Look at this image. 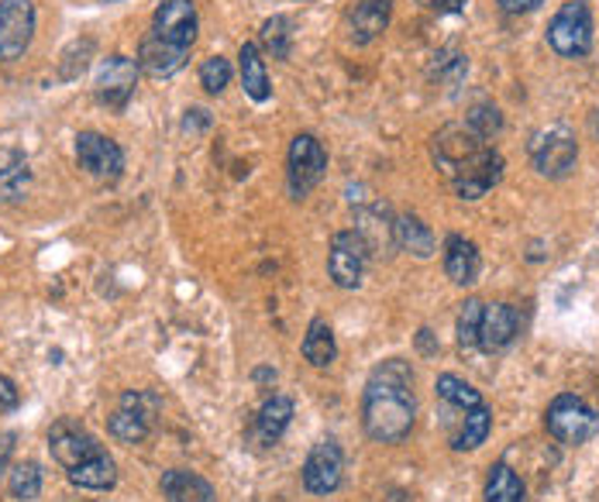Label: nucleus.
<instances>
[{
	"label": "nucleus",
	"mask_w": 599,
	"mask_h": 502,
	"mask_svg": "<svg viewBox=\"0 0 599 502\" xmlns=\"http://www.w3.org/2000/svg\"><path fill=\"white\" fill-rule=\"evenodd\" d=\"M437 396L458 406V410H476V406H483V393L476 386H468L465 379H458V375L445 372V375H437Z\"/></svg>",
	"instance_id": "nucleus-31"
},
{
	"label": "nucleus",
	"mask_w": 599,
	"mask_h": 502,
	"mask_svg": "<svg viewBox=\"0 0 599 502\" xmlns=\"http://www.w3.org/2000/svg\"><path fill=\"white\" fill-rule=\"evenodd\" d=\"M465 124H468L472 135L489 145V142L503 132V114H499V107H493V104H476V107L468 111Z\"/></svg>",
	"instance_id": "nucleus-33"
},
{
	"label": "nucleus",
	"mask_w": 599,
	"mask_h": 502,
	"mask_svg": "<svg viewBox=\"0 0 599 502\" xmlns=\"http://www.w3.org/2000/svg\"><path fill=\"white\" fill-rule=\"evenodd\" d=\"M445 272L455 286H472L483 272V259H479V248L472 244L462 234H452L445 241Z\"/></svg>",
	"instance_id": "nucleus-19"
},
{
	"label": "nucleus",
	"mask_w": 599,
	"mask_h": 502,
	"mask_svg": "<svg viewBox=\"0 0 599 502\" xmlns=\"http://www.w3.org/2000/svg\"><path fill=\"white\" fill-rule=\"evenodd\" d=\"M493 430V414H489V406H476V410H468L465 420H462V430L455 433V441L452 448L455 451H476L479 445H486V437Z\"/></svg>",
	"instance_id": "nucleus-28"
},
{
	"label": "nucleus",
	"mask_w": 599,
	"mask_h": 502,
	"mask_svg": "<svg viewBox=\"0 0 599 502\" xmlns=\"http://www.w3.org/2000/svg\"><path fill=\"white\" fill-rule=\"evenodd\" d=\"M303 358H307L313 368H328V365L338 358V344H334L331 324H328L324 317H313V321H310L307 337H303Z\"/></svg>",
	"instance_id": "nucleus-26"
},
{
	"label": "nucleus",
	"mask_w": 599,
	"mask_h": 502,
	"mask_svg": "<svg viewBox=\"0 0 599 502\" xmlns=\"http://www.w3.org/2000/svg\"><path fill=\"white\" fill-rule=\"evenodd\" d=\"M259 42L272 59H290V52H293V21L287 14L266 18L262 31H259Z\"/></svg>",
	"instance_id": "nucleus-29"
},
{
	"label": "nucleus",
	"mask_w": 599,
	"mask_h": 502,
	"mask_svg": "<svg viewBox=\"0 0 599 502\" xmlns=\"http://www.w3.org/2000/svg\"><path fill=\"white\" fill-rule=\"evenodd\" d=\"M452 186H455V194L462 200H479L486 197L493 186L503 179V155L496 148H479L476 155H468V159L448 176Z\"/></svg>",
	"instance_id": "nucleus-10"
},
{
	"label": "nucleus",
	"mask_w": 599,
	"mask_h": 502,
	"mask_svg": "<svg viewBox=\"0 0 599 502\" xmlns=\"http://www.w3.org/2000/svg\"><path fill=\"white\" fill-rule=\"evenodd\" d=\"M21 406V393L18 386L8 379V375H0V414H14Z\"/></svg>",
	"instance_id": "nucleus-36"
},
{
	"label": "nucleus",
	"mask_w": 599,
	"mask_h": 502,
	"mask_svg": "<svg viewBox=\"0 0 599 502\" xmlns=\"http://www.w3.org/2000/svg\"><path fill=\"white\" fill-rule=\"evenodd\" d=\"M166 502H214V485L197 475V472H186V468H169L159 482Z\"/></svg>",
	"instance_id": "nucleus-21"
},
{
	"label": "nucleus",
	"mask_w": 599,
	"mask_h": 502,
	"mask_svg": "<svg viewBox=\"0 0 599 502\" xmlns=\"http://www.w3.org/2000/svg\"><path fill=\"white\" fill-rule=\"evenodd\" d=\"M11 454H14V433L0 430V472L11 464Z\"/></svg>",
	"instance_id": "nucleus-38"
},
{
	"label": "nucleus",
	"mask_w": 599,
	"mask_h": 502,
	"mask_svg": "<svg viewBox=\"0 0 599 502\" xmlns=\"http://www.w3.org/2000/svg\"><path fill=\"white\" fill-rule=\"evenodd\" d=\"M231 83V62L225 55H210L204 59V66H200V86L207 93H220Z\"/></svg>",
	"instance_id": "nucleus-35"
},
{
	"label": "nucleus",
	"mask_w": 599,
	"mask_h": 502,
	"mask_svg": "<svg viewBox=\"0 0 599 502\" xmlns=\"http://www.w3.org/2000/svg\"><path fill=\"white\" fill-rule=\"evenodd\" d=\"M548 45L561 59H582L592 49V14L582 0L565 4L548 24Z\"/></svg>",
	"instance_id": "nucleus-5"
},
{
	"label": "nucleus",
	"mask_w": 599,
	"mask_h": 502,
	"mask_svg": "<svg viewBox=\"0 0 599 502\" xmlns=\"http://www.w3.org/2000/svg\"><path fill=\"white\" fill-rule=\"evenodd\" d=\"M527 151H530L534 169L548 179H565L579 163V142L565 124H551V128L534 132Z\"/></svg>",
	"instance_id": "nucleus-2"
},
{
	"label": "nucleus",
	"mask_w": 599,
	"mask_h": 502,
	"mask_svg": "<svg viewBox=\"0 0 599 502\" xmlns=\"http://www.w3.org/2000/svg\"><path fill=\"white\" fill-rule=\"evenodd\" d=\"M486 502H524V482L510 464H493L486 479Z\"/></svg>",
	"instance_id": "nucleus-30"
},
{
	"label": "nucleus",
	"mask_w": 599,
	"mask_h": 502,
	"mask_svg": "<svg viewBox=\"0 0 599 502\" xmlns=\"http://www.w3.org/2000/svg\"><path fill=\"white\" fill-rule=\"evenodd\" d=\"M414 368L403 358H386L369 372L362 393V427L375 445H400L414 430Z\"/></svg>",
	"instance_id": "nucleus-1"
},
{
	"label": "nucleus",
	"mask_w": 599,
	"mask_h": 502,
	"mask_svg": "<svg viewBox=\"0 0 599 502\" xmlns=\"http://www.w3.org/2000/svg\"><path fill=\"white\" fill-rule=\"evenodd\" d=\"M135 83H138V62L128 59V55H111L101 62L97 70V101L107 104V107H124L132 101L135 93Z\"/></svg>",
	"instance_id": "nucleus-14"
},
{
	"label": "nucleus",
	"mask_w": 599,
	"mask_h": 502,
	"mask_svg": "<svg viewBox=\"0 0 599 502\" xmlns=\"http://www.w3.org/2000/svg\"><path fill=\"white\" fill-rule=\"evenodd\" d=\"M393 231H396V248L410 251V255H417V259H431L434 255V234L431 228L421 221V217L414 213H400L396 221H393Z\"/></svg>",
	"instance_id": "nucleus-24"
},
{
	"label": "nucleus",
	"mask_w": 599,
	"mask_h": 502,
	"mask_svg": "<svg viewBox=\"0 0 599 502\" xmlns=\"http://www.w3.org/2000/svg\"><path fill=\"white\" fill-rule=\"evenodd\" d=\"M479 148H486V142H479L476 135L468 132V124H448L434 135V163L437 169L452 176L468 155H476Z\"/></svg>",
	"instance_id": "nucleus-15"
},
{
	"label": "nucleus",
	"mask_w": 599,
	"mask_h": 502,
	"mask_svg": "<svg viewBox=\"0 0 599 502\" xmlns=\"http://www.w3.org/2000/svg\"><path fill=\"white\" fill-rule=\"evenodd\" d=\"M238 70H241V86H245L248 97L256 104H266L272 86H269V73H266V59H262L256 42H245L238 49Z\"/></svg>",
	"instance_id": "nucleus-22"
},
{
	"label": "nucleus",
	"mask_w": 599,
	"mask_h": 502,
	"mask_svg": "<svg viewBox=\"0 0 599 502\" xmlns=\"http://www.w3.org/2000/svg\"><path fill=\"white\" fill-rule=\"evenodd\" d=\"M31 169L24 151L0 145V203H18L28 194Z\"/></svg>",
	"instance_id": "nucleus-20"
},
{
	"label": "nucleus",
	"mask_w": 599,
	"mask_h": 502,
	"mask_svg": "<svg viewBox=\"0 0 599 502\" xmlns=\"http://www.w3.org/2000/svg\"><path fill=\"white\" fill-rule=\"evenodd\" d=\"M545 427L548 433L555 437V441L561 445H586L589 437L599 430V414L592 410V406L579 396H555L548 414H545Z\"/></svg>",
	"instance_id": "nucleus-3"
},
{
	"label": "nucleus",
	"mask_w": 599,
	"mask_h": 502,
	"mask_svg": "<svg viewBox=\"0 0 599 502\" xmlns=\"http://www.w3.org/2000/svg\"><path fill=\"white\" fill-rule=\"evenodd\" d=\"M545 0H499V8L503 11H510V14H520V11H534V8H541Z\"/></svg>",
	"instance_id": "nucleus-39"
},
{
	"label": "nucleus",
	"mask_w": 599,
	"mask_h": 502,
	"mask_svg": "<svg viewBox=\"0 0 599 502\" xmlns=\"http://www.w3.org/2000/svg\"><path fill=\"white\" fill-rule=\"evenodd\" d=\"M101 4H117V0H101Z\"/></svg>",
	"instance_id": "nucleus-41"
},
{
	"label": "nucleus",
	"mask_w": 599,
	"mask_h": 502,
	"mask_svg": "<svg viewBox=\"0 0 599 502\" xmlns=\"http://www.w3.org/2000/svg\"><path fill=\"white\" fill-rule=\"evenodd\" d=\"M355 231L369 244V255H390V248H396V231H393V221L386 217V207L359 210Z\"/></svg>",
	"instance_id": "nucleus-23"
},
{
	"label": "nucleus",
	"mask_w": 599,
	"mask_h": 502,
	"mask_svg": "<svg viewBox=\"0 0 599 502\" xmlns=\"http://www.w3.org/2000/svg\"><path fill=\"white\" fill-rule=\"evenodd\" d=\"M520 331V317L510 303H489L483 310V327H479V348L483 352H503L510 348Z\"/></svg>",
	"instance_id": "nucleus-17"
},
{
	"label": "nucleus",
	"mask_w": 599,
	"mask_h": 502,
	"mask_svg": "<svg viewBox=\"0 0 599 502\" xmlns=\"http://www.w3.org/2000/svg\"><path fill=\"white\" fill-rule=\"evenodd\" d=\"M424 8H431V11H437V14H458L468 0H421Z\"/></svg>",
	"instance_id": "nucleus-37"
},
{
	"label": "nucleus",
	"mask_w": 599,
	"mask_h": 502,
	"mask_svg": "<svg viewBox=\"0 0 599 502\" xmlns=\"http://www.w3.org/2000/svg\"><path fill=\"white\" fill-rule=\"evenodd\" d=\"M328 169V151L313 135H297L290 142V159H287V182H290V197L303 200L313 186L324 179Z\"/></svg>",
	"instance_id": "nucleus-6"
},
{
	"label": "nucleus",
	"mask_w": 599,
	"mask_h": 502,
	"mask_svg": "<svg viewBox=\"0 0 599 502\" xmlns=\"http://www.w3.org/2000/svg\"><path fill=\"white\" fill-rule=\"evenodd\" d=\"M76 163L86 169L93 179L101 182H117L124 172V151L114 138L101 132H80L76 135Z\"/></svg>",
	"instance_id": "nucleus-11"
},
{
	"label": "nucleus",
	"mask_w": 599,
	"mask_h": 502,
	"mask_svg": "<svg viewBox=\"0 0 599 502\" xmlns=\"http://www.w3.org/2000/svg\"><path fill=\"white\" fill-rule=\"evenodd\" d=\"M35 35L31 0H0V59H21Z\"/></svg>",
	"instance_id": "nucleus-12"
},
{
	"label": "nucleus",
	"mask_w": 599,
	"mask_h": 502,
	"mask_svg": "<svg viewBox=\"0 0 599 502\" xmlns=\"http://www.w3.org/2000/svg\"><path fill=\"white\" fill-rule=\"evenodd\" d=\"M159 406L163 402L155 393H142V389L124 393L121 402H117V410L107 420V433L121 445H142L148 437V430H152L155 414H159Z\"/></svg>",
	"instance_id": "nucleus-4"
},
{
	"label": "nucleus",
	"mask_w": 599,
	"mask_h": 502,
	"mask_svg": "<svg viewBox=\"0 0 599 502\" xmlns=\"http://www.w3.org/2000/svg\"><path fill=\"white\" fill-rule=\"evenodd\" d=\"M186 59H190V52H186V49H176V45L159 42L155 35H145L142 45H138L135 62H138V70H145L148 76L166 80V76H176L186 66Z\"/></svg>",
	"instance_id": "nucleus-18"
},
{
	"label": "nucleus",
	"mask_w": 599,
	"mask_h": 502,
	"mask_svg": "<svg viewBox=\"0 0 599 502\" xmlns=\"http://www.w3.org/2000/svg\"><path fill=\"white\" fill-rule=\"evenodd\" d=\"M8 489L18 502H35L42 495V468L35 461H21L8 479Z\"/></svg>",
	"instance_id": "nucleus-32"
},
{
	"label": "nucleus",
	"mask_w": 599,
	"mask_h": 502,
	"mask_svg": "<svg viewBox=\"0 0 599 502\" xmlns=\"http://www.w3.org/2000/svg\"><path fill=\"white\" fill-rule=\"evenodd\" d=\"M393 18V0H352L349 8V39L355 45H369L383 35Z\"/></svg>",
	"instance_id": "nucleus-16"
},
{
	"label": "nucleus",
	"mask_w": 599,
	"mask_h": 502,
	"mask_svg": "<svg viewBox=\"0 0 599 502\" xmlns=\"http://www.w3.org/2000/svg\"><path fill=\"white\" fill-rule=\"evenodd\" d=\"M49 451L52 458L66 468V475L76 472L80 464L93 461L97 454H104V448L97 445V437H93L86 427H80L76 420H55L52 430H49Z\"/></svg>",
	"instance_id": "nucleus-9"
},
{
	"label": "nucleus",
	"mask_w": 599,
	"mask_h": 502,
	"mask_svg": "<svg viewBox=\"0 0 599 502\" xmlns=\"http://www.w3.org/2000/svg\"><path fill=\"white\" fill-rule=\"evenodd\" d=\"M293 420V399L290 396H272L262 402V410L256 417V433H259V441L262 445H276L282 430L290 427Z\"/></svg>",
	"instance_id": "nucleus-25"
},
{
	"label": "nucleus",
	"mask_w": 599,
	"mask_h": 502,
	"mask_svg": "<svg viewBox=\"0 0 599 502\" xmlns=\"http://www.w3.org/2000/svg\"><path fill=\"white\" fill-rule=\"evenodd\" d=\"M341 472H344V454L338 448V441H318L313 451L303 461V485L313 495H331L341 485Z\"/></svg>",
	"instance_id": "nucleus-13"
},
{
	"label": "nucleus",
	"mask_w": 599,
	"mask_h": 502,
	"mask_svg": "<svg viewBox=\"0 0 599 502\" xmlns=\"http://www.w3.org/2000/svg\"><path fill=\"white\" fill-rule=\"evenodd\" d=\"M483 310H486V303H479V300H465L462 303V313H458V344H462V348H476V344H479Z\"/></svg>",
	"instance_id": "nucleus-34"
},
{
	"label": "nucleus",
	"mask_w": 599,
	"mask_h": 502,
	"mask_svg": "<svg viewBox=\"0 0 599 502\" xmlns=\"http://www.w3.org/2000/svg\"><path fill=\"white\" fill-rule=\"evenodd\" d=\"M70 482H73L76 489L107 492V489H114V485H117V464H114V458L104 451V454H97L93 461L80 464L76 472H70Z\"/></svg>",
	"instance_id": "nucleus-27"
},
{
	"label": "nucleus",
	"mask_w": 599,
	"mask_h": 502,
	"mask_svg": "<svg viewBox=\"0 0 599 502\" xmlns=\"http://www.w3.org/2000/svg\"><path fill=\"white\" fill-rule=\"evenodd\" d=\"M148 35H155L166 45L186 49L190 52L197 42V4L194 0H163L152 14Z\"/></svg>",
	"instance_id": "nucleus-8"
},
{
	"label": "nucleus",
	"mask_w": 599,
	"mask_h": 502,
	"mask_svg": "<svg viewBox=\"0 0 599 502\" xmlns=\"http://www.w3.org/2000/svg\"><path fill=\"white\" fill-rule=\"evenodd\" d=\"M369 244L359 231H338L331 238V255H328V275L338 290H359L362 275L369 265Z\"/></svg>",
	"instance_id": "nucleus-7"
},
{
	"label": "nucleus",
	"mask_w": 599,
	"mask_h": 502,
	"mask_svg": "<svg viewBox=\"0 0 599 502\" xmlns=\"http://www.w3.org/2000/svg\"><path fill=\"white\" fill-rule=\"evenodd\" d=\"M417 344H421V352H424V355H434V352H437L434 344H431V331H421V334H417Z\"/></svg>",
	"instance_id": "nucleus-40"
}]
</instances>
